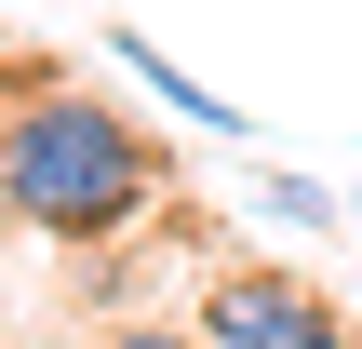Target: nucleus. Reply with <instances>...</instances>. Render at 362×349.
Masks as SVG:
<instances>
[{"label": "nucleus", "instance_id": "nucleus-2", "mask_svg": "<svg viewBox=\"0 0 362 349\" xmlns=\"http://www.w3.org/2000/svg\"><path fill=\"white\" fill-rule=\"evenodd\" d=\"M188 323H202L215 349H349V309H336L322 282H296V269H269V256H242V269H215Z\"/></svg>", "mask_w": 362, "mask_h": 349}, {"label": "nucleus", "instance_id": "nucleus-5", "mask_svg": "<svg viewBox=\"0 0 362 349\" xmlns=\"http://www.w3.org/2000/svg\"><path fill=\"white\" fill-rule=\"evenodd\" d=\"M107 349H215V336H202V323H188V336H161V323H121Z\"/></svg>", "mask_w": 362, "mask_h": 349}, {"label": "nucleus", "instance_id": "nucleus-1", "mask_svg": "<svg viewBox=\"0 0 362 349\" xmlns=\"http://www.w3.org/2000/svg\"><path fill=\"white\" fill-rule=\"evenodd\" d=\"M161 202V135L121 121L81 81H13L0 94V229L40 242H121Z\"/></svg>", "mask_w": 362, "mask_h": 349}, {"label": "nucleus", "instance_id": "nucleus-4", "mask_svg": "<svg viewBox=\"0 0 362 349\" xmlns=\"http://www.w3.org/2000/svg\"><path fill=\"white\" fill-rule=\"evenodd\" d=\"M255 215H269V229H309V242H336V229H349V202H336L322 175H282V161L255 175Z\"/></svg>", "mask_w": 362, "mask_h": 349}, {"label": "nucleus", "instance_id": "nucleus-3", "mask_svg": "<svg viewBox=\"0 0 362 349\" xmlns=\"http://www.w3.org/2000/svg\"><path fill=\"white\" fill-rule=\"evenodd\" d=\"M107 67H134V81H148V94H161L175 121H202L215 148H255V108H242V94H215V81H188V67H175V54L148 40V27H107Z\"/></svg>", "mask_w": 362, "mask_h": 349}]
</instances>
